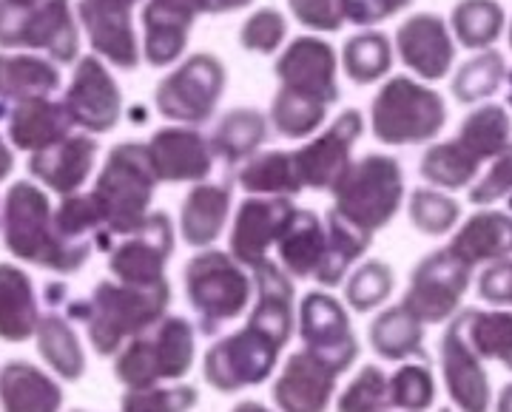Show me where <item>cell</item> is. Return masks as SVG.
<instances>
[{
    "instance_id": "6da1fadb",
    "label": "cell",
    "mask_w": 512,
    "mask_h": 412,
    "mask_svg": "<svg viewBox=\"0 0 512 412\" xmlns=\"http://www.w3.org/2000/svg\"><path fill=\"white\" fill-rule=\"evenodd\" d=\"M256 302L242 330L208 347L202 378L222 395L259 387L274 376L279 353L296 327L293 279L276 262L265 259L254 270Z\"/></svg>"
},
{
    "instance_id": "7a4b0ae2",
    "label": "cell",
    "mask_w": 512,
    "mask_h": 412,
    "mask_svg": "<svg viewBox=\"0 0 512 412\" xmlns=\"http://www.w3.org/2000/svg\"><path fill=\"white\" fill-rule=\"evenodd\" d=\"M171 305V285L134 287L103 279L92 296L66 302V316L86 324V336L100 359H114L123 344L157 324Z\"/></svg>"
},
{
    "instance_id": "3957f363",
    "label": "cell",
    "mask_w": 512,
    "mask_h": 412,
    "mask_svg": "<svg viewBox=\"0 0 512 412\" xmlns=\"http://www.w3.org/2000/svg\"><path fill=\"white\" fill-rule=\"evenodd\" d=\"M3 245L15 259L52 273H77L89 262L92 251L72 248L55 228V208L46 191L32 182H15L0 205Z\"/></svg>"
},
{
    "instance_id": "277c9868",
    "label": "cell",
    "mask_w": 512,
    "mask_h": 412,
    "mask_svg": "<svg viewBox=\"0 0 512 412\" xmlns=\"http://www.w3.org/2000/svg\"><path fill=\"white\" fill-rule=\"evenodd\" d=\"M154 188H157V177L151 171L146 145H114L92 188L94 205L111 239L143 228V222L151 214L148 208L154 199Z\"/></svg>"
},
{
    "instance_id": "5b68a950",
    "label": "cell",
    "mask_w": 512,
    "mask_h": 412,
    "mask_svg": "<svg viewBox=\"0 0 512 412\" xmlns=\"http://www.w3.org/2000/svg\"><path fill=\"white\" fill-rule=\"evenodd\" d=\"M188 305L197 316L202 336H217L228 322L239 319L254 296V276L231 253L205 248L183 268Z\"/></svg>"
},
{
    "instance_id": "8992f818",
    "label": "cell",
    "mask_w": 512,
    "mask_h": 412,
    "mask_svg": "<svg viewBox=\"0 0 512 412\" xmlns=\"http://www.w3.org/2000/svg\"><path fill=\"white\" fill-rule=\"evenodd\" d=\"M197 356V330L183 316H163L140 336L128 339L114 356V378L131 387L180 381L191 373Z\"/></svg>"
},
{
    "instance_id": "52a82bcc",
    "label": "cell",
    "mask_w": 512,
    "mask_h": 412,
    "mask_svg": "<svg viewBox=\"0 0 512 412\" xmlns=\"http://www.w3.org/2000/svg\"><path fill=\"white\" fill-rule=\"evenodd\" d=\"M333 211L367 233L387 228L404 202V171L396 157L365 154L330 188Z\"/></svg>"
},
{
    "instance_id": "ba28073f",
    "label": "cell",
    "mask_w": 512,
    "mask_h": 412,
    "mask_svg": "<svg viewBox=\"0 0 512 412\" xmlns=\"http://www.w3.org/2000/svg\"><path fill=\"white\" fill-rule=\"evenodd\" d=\"M447 123V103L439 91L396 74L384 83L370 106V131L384 145H424L436 140Z\"/></svg>"
},
{
    "instance_id": "9c48e42d",
    "label": "cell",
    "mask_w": 512,
    "mask_h": 412,
    "mask_svg": "<svg viewBox=\"0 0 512 412\" xmlns=\"http://www.w3.org/2000/svg\"><path fill=\"white\" fill-rule=\"evenodd\" d=\"M0 49H37L57 66L80 57V32L72 0H43L32 9H15L0 0Z\"/></svg>"
},
{
    "instance_id": "30bf717a",
    "label": "cell",
    "mask_w": 512,
    "mask_h": 412,
    "mask_svg": "<svg viewBox=\"0 0 512 412\" xmlns=\"http://www.w3.org/2000/svg\"><path fill=\"white\" fill-rule=\"evenodd\" d=\"M225 83H228V74L220 57L197 52L185 57L174 72L165 74L157 83L154 106L165 120L200 126V123H208V117H214Z\"/></svg>"
},
{
    "instance_id": "8fae6325",
    "label": "cell",
    "mask_w": 512,
    "mask_h": 412,
    "mask_svg": "<svg viewBox=\"0 0 512 412\" xmlns=\"http://www.w3.org/2000/svg\"><path fill=\"white\" fill-rule=\"evenodd\" d=\"M473 282V268L464 265L450 248L427 253L410 273V285L399 305L421 324L450 322Z\"/></svg>"
},
{
    "instance_id": "7c38bea8",
    "label": "cell",
    "mask_w": 512,
    "mask_h": 412,
    "mask_svg": "<svg viewBox=\"0 0 512 412\" xmlns=\"http://www.w3.org/2000/svg\"><path fill=\"white\" fill-rule=\"evenodd\" d=\"M299 336H302L305 350L325 361L339 376H345L362 353V344L350 327L345 307L325 290H311L302 296Z\"/></svg>"
},
{
    "instance_id": "4fadbf2b",
    "label": "cell",
    "mask_w": 512,
    "mask_h": 412,
    "mask_svg": "<svg viewBox=\"0 0 512 412\" xmlns=\"http://www.w3.org/2000/svg\"><path fill=\"white\" fill-rule=\"evenodd\" d=\"M174 253V222L165 211L148 214L143 228L123 236L109 251V270L117 282L134 287L165 285V265Z\"/></svg>"
},
{
    "instance_id": "5bb4252c",
    "label": "cell",
    "mask_w": 512,
    "mask_h": 412,
    "mask_svg": "<svg viewBox=\"0 0 512 412\" xmlns=\"http://www.w3.org/2000/svg\"><path fill=\"white\" fill-rule=\"evenodd\" d=\"M63 106L69 111L74 126H80L89 134H109L117 128L120 114H123V94L97 54H86L77 60Z\"/></svg>"
},
{
    "instance_id": "9a60e30c",
    "label": "cell",
    "mask_w": 512,
    "mask_h": 412,
    "mask_svg": "<svg viewBox=\"0 0 512 412\" xmlns=\"http://www.w3.org/2000/svg\"><path fill=\"white\" fill-rule=\"evenodd\" d=\"M279 89L333 106L339 100V60L333 46L319 37H296L274 66Z\"/></svg>"
},
{
    "instance_id": "2e32d148",
    "label": "cell",
    "mask_w": 512,
    "mask_h": 412,
    "mask_svg": "<svg viewBox=\"0 0 512 412\" xmlns=\"http://www.w3.org/2000/svg\"><path fill=\"white\" fill-rule=\"evenodd\" d=\"M365 131V117L359 108H345L333 123L311 143L293 151V160L299 168V177L305 188L313 191H330L336 180L348 171L353 145L359 143Z\"/></svg>"
},
{
    "instance_id": "e0dca14e",
    "label": "cell",
    "mask_w": 512,
    "mask_h": 412,
    "mask_svg": "<svg viewBox=\"0 0 512 412\" xmlns=\"http://www.w3.org/2000/svg\"><path fill=\"white\" fill-rule=\"evenodd\" d=\"M291 197H248L239 202L231 225V256L242 268L254 270L268 259V251L282 239L296 216Z\"/></svg>"
},
{
    "instance_id": "ac0fdd59",
    "label": "cell",
    "mask_w": 512,
    "mask_h": 412,
    "mask_svg": "<svg viewBox=\"0 0 512 412\" xmlns=\"http://www.w3.org/2000/svg\"><path fill=\"white\" fill-rule=\"evenodd\" d=\"M140 0H80L77 18L83 23L97 57L111 66L134 72L140 66V40L131 12Z\"/></svg>"
},
{
    "instance_id": "d6986e66",
    "label": "cell",
    "mask_w": 512,
    "mask_h": 412,
    "mask_svg": "<svg viewBox=\"0 0 512 412\" xmlns=\"http://www.w3.org/2000/svg\"><path fill=\"white\" fill-rule=\"evenodd\" d=\"M439 361L444 387L458 412H490L493 387H490L487 367L467 344L456 316L450 319L439 341Z\"/></svg>"
},
{
    "instance_id": "ffe728a7",
    "label": "cell",
    "mask_w": 512,
    "mask_h": 412,
    "mask_svg": "<svg viewBox=\"0 0 512 412\" xmlns=\"http://www.w3.org/2000/svg\"><path fill=\"white\" fill-rule=\"evenodd\" d=\"M396 52L410 72L433 83L453 72L456 40L441 15L419 12L396 29Z\"/></svg>"
},
{
    "instance_id": "44dd1931",
    "label": "cell",
    "mask_w": 512,
    "mask_h": 412,
    "mask_svg": "<svg viewBox=\"0 0 512 412\" xmlns=\"http://www.w3.org/2000/svg\"><path fill=\"white\" fill-rule=\"evenodd\" d=\"M146 151L154 177L165 185L202 182L214 168V154H211L208 137H202L197 128H160L146 143Z\"/></svg>"
},
{
    "instance_id": "7402d4cb",
    "label": "cell",
    "mask_w": 512,
    "mask_h": 412,
    "mask_svg": "<svg viewBox=\"0 0 512 412\" xmlns=\"http://www.w3.org/2000/svg\"><path fill=\"white\" fill-rule=\"evenodd\" d=\"M202 0H148L143 6V57L148 66L165 69L185 54Z\"/></svg>"
},
{
    "instance_id": "603a6c76",
    "label": "cell",
    "mask_w": 512,
    "mask_h": 412,
    "mask_svg": "<svg viewBox=\"0 0 512 412\" xmlns=\"http://www.w3.org/2000/svg\"><path fill=\"white\" fill-rule=\"evenodd\" d=\"M339 373L308 350L293 353L271 387L279 412H328Z\"/></svg>"
},
{
    "instance_id": "cb8c5ba5",
    "label": "cell",
    "mask_w": 512,
    "mask_h": 412,
    "mask_svg": "<svg viewBox=\"0 0 512 412\" xmlns=\"http://www.w3.org/2000/svg\"><path fill=\"white\" fill-rule=\"evenodd\" d=\"M97 140L89 134H69L52 148L35 151L29 160V174L60 197L77 194L94 171Z\"/></svg>"
},
{
    "instance_id": "d4e9b609",
    "label": "cell",
    "mask_w": 512,
    "mask_h": 412,
    "mask_svg": "<svg viewBox=\"0 0 512 412\" xmlns=\"http://www.w3.org/2000/svg\"><path fill=\"white\" fill-rule=\"evenodd\" d=\"M464 265H493L512 256V214L481 208L470 216L447 245Z\"/></svg>"
},
{
    "instance_id": "484cf974",
    "label": "cell",
    "mask_w": 512,
    "mask_h": 412,
    "mask_svg": "<svg viewBox=\"0 0 512 412\" xmlns=\"http://www.w3.org/2000/svg\"><path fill=\"white\" fill-rule=\"evenodd\" d=\"M72 117L63 103H55L52 97H32L20 100L9 111V140L20 151H43L52 148L60 140L72 134Z\"/></svg>"
},
{
    "instance_id": "4316f807",
    "label": "cell",
    "mask_w": 512,
    "mask_h": 412,
    "mask_svg": "<svg viewBox=\"0 0 512 412\" xmlns=\"http://www.w3.org/2000/svg\"><path fill=\"white\" fill-rule=\"evenodd\" d=\"M231 197L234 188L228 182H197L188 191L180 208V233L185 245L205 251L220 239L231 216Z\"/></svg>"
},
{
    "instance_id": "83f0119b",
    "label": "cell",
    "mask_w": 512,
    "mask_h": 412,
    "mask_svg": "<svg viewBox=\"0 0 512 412\" xmlns=\"http://www.w3.org/2000/svg\"><path fill=\"white\" fill-rule=\"evenodd\" d=\"M3 412H60L63 387L32 361L12 359L0 367Z\"/></svg>"
},
{
    "instance_id": "f1b7e54d",
    "label": "cell",
    "mask_w": 512,
    "mask_h": 412,
    "mask_svg": "<svg viewBox=\"0 0 512 412\" xmlns=\"http://www.w3.org/2000/svg\"><path fill=\"white\" fill-rule=\"evenodd\" d=\"M37 296L32 276L18 265L0 262V339L20 344L35 336Z\"/></svg>"
},
{
    "instance_id": "f546056e",
    "label": "cell",
    "mask_w": 512,
    "mask_h": 412,
    "mask_svg": "<svg viewBox=\"0 0 512 412\" xmlns=\"http://www.w3.org/2000/svg\"><path fill=\"white\" fill-rule=\"evenodd\" d=\"M367 341L373 353L384 361H427L430 364V356L424 350V324L402 305L387 307L370 322Z\"/></svg>"
},
{
    "instance_id": "4dcf8cb0",
    "label": "cell",
    "mask_w": 512,
    "mask_h": 412,
    "mask_svg": "<svg viewBox=\"0 0 512 412\" xmlns=\"http://www.w3.org/2000/svg\"><path fill=\"white\" fill-rule=\"evenodd\" d=\"M370 245H373V233L350 225L345 216H339L330 208L325 216V256L313 279L328 290L339 287L345 282L348 270L365 256Z\"/></svg>"
},
{
    "instance_id": "1f68e13d",
    "label": "cell",
    "mask_w": 512,
    "mask_h": 412,
    "mask_svg": "<svg viewBox=\"0 0 512 412\" xmlns=\"http://www.w3.org/2000/svg\"><path fill=\"white\" fill-rule=\"evenodd\" d=\"M279 251V268L285 270L291 279H313L325 256V225L322 219L299 208L288 231L276 242Z\"/></svg>"
},
{
    "instance_id": "d6a6232c",
    "label": "cell",
    "mask_w": 512,
    "mask_h": 412,
    "mask_svg": "<svg viewBox=\"0 0 512 412\" xmlns=\"http://www.w3.org/2000/svg\"><path fill=\"white\" fill-rule=\"evenodd\" d=\"M268 140V120L262 111L256 108H231L220 117V123L214 126L208 145L211 154L220 157L228 168H234L239 162L251 160L259 145Z\"/></svg>"
},
{
    "instance_id": "836d02e7",
    "label": "cell",
    "mask_w": 512,
    "mask_h": 412,
    "mask_svg": "<svg viewBox=\"0 0 512 412\" xmlns=\"http://www.w3.org/2000/svg\"><path fill=\"white\" fill-rule=\"evenodd\" d=\"M60 89L57 63L40 54H0V100L20 103L32 97H49Z\"/></svg>"
},
{
    "instance_id": "e575fe53",
    "label": "cell",
    "mask_w": 512,
    "mask_h": 412,
    "mask_svg": "<svg viewBox=\"0 0 512 412\" xmlns=\"http://www.w3.org/2000/svg\"><path fill=\"white\" fill-rule=\"evenodd\" d=\"M456 319L461 333L481 361H498L512 373V310H478L464 307Z\"/></svg>"
},
{
    "instance_id": "d590c367",
    "label": "cell",
    "mask_w": 512,
    "mask_h": 412,
    "mask_svg": "<svg viewBox=\"0 0 512 412\" xmlns=\"http://www.w3.org/2000/svg\"><path fill=\"white\" fill-rule=\"evenodd\" d=\"M37 353L63 381H80L86 373V353L74 333L72 322L60 316L55 307L37 319Z\"/></svg>"
},
{
    "instance_id": "8d00e7d4",
    "label": "cell",
    "mask_w": 512,
    "mask_h": 412,
    "mask_svg": "<svg viewBox=\"0 0 512 412\" xmlns=\"http://www.w3.org/2000/svg\"><path fill=\"white\" fill-rule=\"evenodd\" d=\"M237 182L251 197H296L305 191L293 151L254 154L237 171Z\"/></svg>"
},
{
    "instance_id": "74e56055",
    "label": "cell",
    "mask_w": 512,
    "mask_h": 412,
    "mask_svg": "<svg viewBox=\"0 0 512 412\" xmlns=\"http://www.w3.org/2000/svg\"><path fill=\"white\" fill-rule=\"evenodd\" d=\"M447 26L453 32V40H458V46L484 52L501 40L507 15H504V6L495 0H458Z\"/></svg>"
},
{
    "instance_id": "f35d334b",
    "label": "cell",
    "mask_w": 512,
    "mask_h": 412,
    "mask_svg": "<svg viewBox=\"0 0 512 412\" xmlns=\"http://www.w3.org/2000/svg\"><path fill=\"white\" fill-rule=\"evenodd\" d=\"M456 140L478 162H493L512 140L510 111L504 106H495V103H487V106L470 111L464 117L461 128H458Z\"/></svg>"
},
{
    "instance_id": "ab89813d",
    "label": "cell",
    "mask_w": 512,
    "mask_h": 412,
    "mask_svg": "<svg viewBox=\"0 0 512 412\" xmlns=\"http://www.w3.org/2000/svg\"><path fill=\"white\" fill-rule=\"evenodd\" d=\"M419 171L424 180L441 191H461L478 180L481 162L453 137L447 143L430 145L421 157Z\"/></svg>"
},
{
    "instance_id": "60d3db41",
    "label": "cell",
    "mask_w": 512,
    "mask_h": 412,
    "mask_svg": "<svg viewBox=\"0 0 512 412\" xmlns=\"http://www.w3.org/2000/svg\"><path fill=\"white\" fill-rule=\"evenodd\" d=\"M342 69L356 86H367L382 80L393 69V43L384 32L367 29L345 40L342 49Z\"/></svg>"
},
{
    "instance_id": "b9f144b4",
    "label": "cell",
    "mask_w": 512,
    "mask_h": 412,
    "mask_svg": "<svg viewBox=\"0 0 512 412\" xmlns=\"http://www.w3.org/2000/svg\"><path fill=\"white\" fill-rule=\"evenodd\" d=\"M507 72L510 69H507L504 54L498 49H484V52H478L476 57H470L467 63L458 66L456 77L450 83L453 97L464 106H476L481 100L493 97L495 91L504 86Z\"/></svg>"
},
{
    "instance_id": "7bdbcfd3",
    "label": "cell",
    "mask_w": 512,
    "mask_h": 412,
    "mask_svg": "<svg viewBox=\"0 0 512 412\" xmlns=\"http://www.w3.org/2000/svg\"><path fill=\"white\" fill-rule=\"evenodd\" d=\"M390 410L427 412L436 404V376L427 361H404L402 367L387 376Z\"/></svg>"
},
{
    "instance_id": "ee69618b",
    "label": "cell",
    "mask_w": 512,
    "mask_h": 412,
    "mask_svg": "<svg viewBox=\"0 0 512 412\" xmlns=\"http://www.w3.org/2000/svg\"><path fill=\"white\" fill-rule=\"evenodd\" d=\"M328 117V106L305 100L288 91H276L274 103H271V123L276 134L288 137V140H308L313 137Z\"/></svg>"
},
{
    "instance_id": "f6af8a7d",
    "label": "cell",
    "mask_w": 512,
    "mask_h": 412,
    "mask_svg": "<svg viewBox=\"0 0 512 412\" xmlns=\"http://www.w3.org/2000/svg\"><path fill=\"white\" fill-rule=\"evenodd\" d=\"M407 216L424 236H444L461 219V205L439 188H416L407 199Z\"/></svg>"
},
{
    "instance_id": "bcb514c9",
    "label": "cell",
    "mask_w": 512,
    "mask_h": 412,
    "mask_svg": "<svg viewBox=\"0 0 512 412\" xmlns=\"http://www.w3.org/2000/svg\"><path fill=\"white\" fill-rule=\"evenodd\" d=\"M396 287V273L390 265L379 259H370L348 279L345 285V302L353 313H370L382 307Z\"/></svg>"
},
{
    "instance_id": "7dc6e473",
    "label": "cell",
    "mask_w": 512,
    "mask_h": 412,
    "mask_svg": "<svg viewBox=\"0 0 512 412\" xmlns=\"http://www.w3.org/2000/svg\"><path fill=\"white\" fill-rule=\"evenodd\" d=\"M200 404V390L191 384L174 387H131L120 398V412H191Z\"/></svg>"
},
{
    "instance_id": "c3c4849f",
    "label": "cell",
    "mask_w": 512,
    "mask_h": 412,
    "mask_svg": "<svg viewBox=\"0 0 512 412\" xmlns=\"http://www.w3.org/2000/svg\"><path fill=\"white\" fill-rule=\"evenodd\" d=\"M336 412H390L387 373L376 364L362 367L336 401Z\"/></svg>"
},
{
    "instance_id": "681fc988",
    "label": "cell",
    "mask_w": 512,
    "mask_h": 412,
    "mask_svg": "<svg viewBox=\"0 0 512 412\" xmlns=\"http://www.w3.org/2000/svg\"><path fill=\"white\" fill-rule=\"evenodd\" d=\"M288 35V23H285V15L279 9H256L251 18L242 23L239 29V43L248 49V52L259 54H274L282 40Z\"/></svg>"
},
{
    "instance_id": "f907efd6",
    "label": "cell",
    "mask_w": 512,
    "mask_h": 412,
    "mask_svg": "<svg viewBox=\"0 0 512 412\" xmlns=\"http://www.w3.org/2000/svg\"><path fill=\"white\" fill-rule=\"evenodd\" d=\"M512 194V140L490 165V171L470 185V202L476 208H490L498 199Z\"/></svg>"
},
{
    "instance_id": "816d5d0a",
    "label": "cell",
    "mask_w": 512,
    "mask_h": 412,
    "mask_svg": "<svg viewBox=\"0 0 512 412\" xmlns=\"http://www.w3.org/2000/svg\"><path fill=\"white\" fill-rule=\"evenodd\" d=\"M293 18L313 32H339L345 26V0H288Z\"/></svg>"
},
{
    "instance_id": "f5cc1de1",
    "label": "cell",
    "mask_w": 512,
    "mask_h": 412,
    "mask_svg": "<svg viewBox=\"0 0 512 412\" xmlns=\"http://www.w3.org/2000/svg\"><path fill=\"white\" fill-rule=\"evenodd\" d=\"M478 299L493 307H512V256L493 262L478 276Z\"/></svg>"
},
{
    "instance_id": "db71d44e",
    "label": "cell",
    "mask_w": 512,
    "mask_h": 412,
    "mask_svg": "<svg viewBox=\"0 0 512 412\" xmlns=\"http://www.w3.org/2000/svg\"><path fill=\"white\" fill-rule=\"evenodd\" d=\"M413 0H345V18L356 26H376L399 15Z\"/></svg>"
},
{
    "instance_id": "11a10c76",
    "label": "cell",
    "mask_w": 512,
    "mask_h": 412,
    "mask_svg": "<svg viewBox=\"0 0 512 412\" xmlns=\"http://www.w3.org/2000/svg\"><path fill=\"white\" fill-rule=\"evenodd\" d=\"M254 0H202V15H225L251 6Z\"/></svg>"
},
{
    "instance_id": "9f6ffc18",
    "label": "cell",
    "mask_w": 512,
    "mask_h": 412,
    "mask_svg": "<svg viewBox=\"0 0 512 412\" xmlns=\"http://www.w3.org/2000/svg\"><path fill=\"white\" fill-rule=\"evenodd\" d=\"M12 168H15V154H12V148L6 145V140L0 137V182L12 174Z\"/></svg>"
},
{
    "instance_id": "6f0895ef",
    "label": "cell",
    "mask_w": 512,
    "mask_h": 412,
    "mask_svg": "<svg viewBox=\"0 0 512 412\" xmlns=\"http://www.w3.org/2000/svg\"><path fill=\"white\" fill-rule=\"evenodd\" d=\"M495 412H512V384L501 390L498 401H495Z\"/></svg>"
},
{
    "instance_id": "680465c9",
    "label": "cell",
    "mask_w": 512,
    "mask_h": 412,
    "mask_svg": "<svg viewBox=\"0 0 512 412\" xmlns=\"http://www.w3.org/2000/svg\"><path fill=\"white\" fill-rule=\"evenodd\" d=\"M231 412H274V410H268L265 404H259V401H239L237 407Z\"/></svg>"
},
{
    "instance_id": "91938a15",
    "label": "cell",
    "mask_w": 512,
    "mask_h": 412,
    "mask_svg": "<svg viewBox=\"0 0 512 412\" xmlns=\"http://www.w3.org/2000/svg\"><path fill=\"white\" fill-rule=\"evenodd\" d=\"M3 3H9V6H15V9H32V6L43 3V0H3Z\"/></svg>"
},
{
    "instance_id": "94428289",
    "label": "cell",
    "mask_w": 512,
    "mask_h": 412,
    "mask_svg": "<svg viewBox=\"0 0 512 412\" xmlns=\"http://www.w3.org/2000/svg\"><path fill=\"white\" fill-rule=\"evenodd\" d=\"M507 103L512 106V72H507Z\"/></svg>"
},
{
    "instance_id": "6125c7cd",
    "label": "cell",
    "mask_w": 512,
    "mask_h": 412,
    "mask_svg": "<svg viewBox=\"0 0 512 412\" xmlns=\"http://www.w3.org/2000/svg\"><path fill=\"white\" fill-rule=\"evenodd\" d=\"M439 412H453V410H450V407H441V410Z\"/></svg>"
},
{
    "instance_id": "be15d7a7",
    "label": "cell",
    "mask_w": 512,
    "mask_h": 412,
    "mask_svg": "<svg viewBox=\"0 0 512 412\" xmlns=\"http://www.w3.org/2000/svg\"><path fill=\"white\" fill-rule=\"evenodd\" d=\"M510 49H512V26H510Z\"/></svg>"
},
{
    "instance_id": "e7e4bbea",
    "label": "cell",
    "mask_w": 512,
    "mask_h": 412,
    "mask_svg": "<svg viewBox=\"0 0 512 412\" xmlns=\"http://www.w3.org/2000/svg\"><path fill=\"white\" fill-rule=\"evenodd\" d=\"M510 211H512V194H510Z\"/></svg>"
},
{
    "instance_id": "03108f58",
    "label": "cell",
    "mask_w": 512,
    "mask_h": 412,
    "mask_svg": "<svg viewBox=\"0 0 512 412\" xmlns=\"http://www.w3.org/2000/svg\"><path fill=\"white\" fill-rule=\"evenodd\" d=\"M72 412H86V410H72Z\"/></svg>"
}]
</instances>
